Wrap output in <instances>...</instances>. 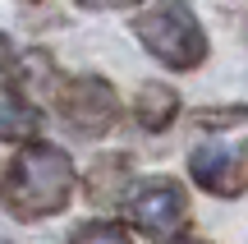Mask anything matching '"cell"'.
I'll return each instance as SVG.
<instances>
[{
	"label": "cell",
	"instance_id": "obj_1",
	"mask_svg": "<svg viewBox=\"0 0 248 244\" xmlns=\"http://www.w3.org/2000/svg\"><path fill=\"white\" fill-rule=\"evenodd\" d=\"M74 180H78L74 157L55 143L32 138V143H18V152L9 157L5 175H0V203L18 221H46L69 208Z\"/></svg>",
	"mask_w": 248,
	"mask_h": 244
},
{
	"label": "cell",
	"instance_id": "obj_2",
	"mask_svg": "<svg viewBox=\"0 0 248 244\" xmlns=\"http://www.w3.org/2000/svg\"><path fill=\"white\" fill-rule=\"evenodd\" d=\"M188 175L216 198L248 194V106L202 111L198 138L188 147Z\"/></svg>",
	"mask_w": 248,
	"mask_h": 244
},
{
	"label": "cell",
	"instance_id": "obj_3",
	"mask_svg": "<svg viewBox=\"0 0 248 244\" xmlns=\"http://www.w3.org/2000/svg\"><path fill=\"white\" fill-rule=\"evenodd\" d=\"M133 37L170 69H198L207 60V33L179 0H161V5L142 9L133 18Z\"/></svg>",
	"mask_w": 248,
	"mask_h": 244
},
{
	"label": "cell",
	"instance_id": "obj_4",
	"mask_svg": "<svg viewBox=\"0 0 248 244\" xmlns=\"http://www.w3.org/2000/svg\"><path fill=\"white\" fill-rule=\"evenodd\" d=\"M124 212H129V221L147 240H170L188 221V194H184V184L170 180V175H147V180L129 184Z\"/></svg>",
	"mask_w": 248,
	"mask_h": 244
},
{
	"label": "cell",
	"instance_id": "obj_5",
	"mask_svg": "<svg viewBox=\"0 0 248 244\" xmlns=\"http://www.w3.org/2000/svg\"><path fill=\"white\" fill-rule=\"evenodd\" d=\"M55 111H60V120L78 138H101V134H110L115 120H120V97H115V88H110L106 79L83 74V79H64L60 83Z\"/></svg>",
	"mask_w": 248,
	"mask_h": 244
},
{
	"label": "cell",
	"instance_id": "obj_6",
	"mask_svg": "<svg viewBox=\"0 0 248 244\" xmlns=\"http://www.w3.org/2000/svg\"><path fill=\"white\" fill-rule=\"evenodd\" d=\"M9 69H14V74H9V83H14L32 106H42L46 97H55L60 83H64L60 69H55V60H51L46 51H23V60H14Z\"/></svg>",
	"mask_w": 248,
	"mask_h": 244
},
{
	"label": "cell",
	"instance_id": "obj_7",
	"mask_svg": "<svg viewBox=\"0 0 248 244\" xmlns=\"http://www.w3.org/2000/svg\"><path fill=\"white\" fill-rule=\"evenodd\" d=\"M37 129H42V106H32L14 83H0V143H32Z\"/></svg>",
	"mask_w": 248,
	"mask_h": 244
},
{
	"label": "cell",
	"instance_id": "obj_8",
	"mask_svg": "<svg viewBox=\"0 0 248 244\" xmlns=\"http://www.w3.org/2000/svg\"><path fill=\"white\" fill-rule=\"evenodd\" d=\"M175 115H179V92L170 88V83H142V88L133 92V120H138L147 134L170 129Z\"/></svg>",
	"mask_w": 248,
	"mask_h": 244
},
{
	"label": "cell",
	"instance_id": "obj_9",
	"mask_svg": "<svg viewBox=\"0 0 248 244\" xmlns=\"http://www.w3.org/2000/svg\"><path fill=\"white\" fill-rule=\"evenodd\" d=\"M133 175H129V157L124 152H110V157H97L88 171V198L97 203V208H110V203H120L124 194H129Z\"/></svg>",
	"mask_w": 248,
	"mask_h": 244
},
{
	"label": "cell",
	"instance_id": "obj_10",
	"mask_svg": "<svg viewBox=\"0 0 248 244\" xmlns=\"http://www.w3.org/2000/svg\"><path fill=\"white\" fill-rule=\"evenodd\" d=\"M69 244H133V235L120 226V221H83L69 235Z\"/></svg>",
	"mask_w": 248,
	"mask_h": 244
},
{
	"label": "cell",
	"instance_id": "obj_11",
	"mask_svg": "<svg viewBox=\"0 0 248 244\" xmlns=\"http://www.w3.org/2000/svg\"><path fill=\"white\" fill-rule=\"evenodd\" d=\"M78 9H133V5H142V0H74Z\"/></svg>",
	"mask_w": 248,
	"mask_h": 244
},
{
	"label": "cell",
	"instance_id": "obj_12",
	"mask_svg": "<svg viewBox=\"0 0 248 244\" xmlns=\"http://www.w3.org/2000/svg\"><path fill=\"white\" fill-rule=\"evenodd\" d=\"M14 65V42H9V33H0V74Z\"/></svg>",
	"mask_w": 248,
	"mask_h": 244
},
{
	"label": "cell",
	"instance_id": "obj_13",
	"mask_svg": "<svg viewBox=\"0 0 248 244\" xmlns=\"http://www.w3.org/2000/svg\"><path fill=\"white\" fill-rule=\"evenodd\" d=\"M175 244H212V240H188V235H184V240H175Z\"/></svg>",
	"mask_w": 248,
	"mask_h": 244
},
{
	"label": "cell",
	"instance_id": "obj_14",
	"mask_svg": "<svg viewBox=\"0 0 248 244\" xmlns=\"http://www.w3.org/2000/svg\"><path fill=\"white\" fill-rule=\"evenodd\" d=\"M0 244H14V240H5V235H0Z\"/></svg>",
	"mask_w": 248,
	"mask_h": 244
}]
</instances>
